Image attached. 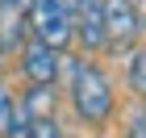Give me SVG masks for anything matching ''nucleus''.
Segmentation results:
<instances>
[{
  "label": "nucleus",
  "mask_w": 146,
  "mask_h": 138,
  "mask_svg": "<svg viewBox=\"0 0 146 138\" xmlns=\"http://www.w3.org/2000/svg\"><path fill=\"white\" fill-rule=\"evenodd\" d=\"M71 101H75V113L92 126L109 121L113 113V92H109V80H104L100 67H92L84 59L71 63Z\"/></svg>",
  "instance_id": "nucleus-1"
},
{
  "label": "nucleus",
  "mask_w": 146,
  "mask_h": 138,
  "mask_svg": "<svg viewBox=\"0 0 146 138\" xmlns=\"http://www.w3.org/2000/svg\"><path fill=\"white\" fill-rule=\"evenodd\" d=\"M29 29H34V38L42 46H50V50H63V46L75 38V29H71V13L58 9L54 0H29Z\"/></svg>",
  "instance_id": "nucleus-2"
},
{
  "label": "nucleus",
  "mask_w": 146,
  "mask_h": 138,
  "mask_svg": "<svg viewBox=\"0 0 146 138\" xmlns=\"http://www.w3.org/2000/svg\"><path fill=\"white\" fill-rule=\"evenodd\" d=\"M138 34L142 29H138L134 0H104V42L117 46V50H129Z\"/></svg>",
  "instance_id": "nucleus-3"
},
{
  "label": "nucleus",
  "mask_w": 146,
  "mask_h": 138,
  "mask_svg": "<svg viewBox=\"0 0 146 138\" xmlns=\"http://www.w3.org/2000/svg\"><path fill=\"white\" fill-rule=\"evenodd\" d=\"M71 29L84 38V46H104V0H79L75 17H71Z\"/></svg>",
  "instance_id": "nucleus-4"
},
{
  "label": "nucleus",
  "mask_w": 146,
  "mask_h": 138,
  "mask_svg": "<svg viewBox=\"0 0 146 138\" xmlns=\"http://www.w3.org/2000/svg\"><path fill=\"white\" fill-rule=\"evenodd\" d=\"M21 67H25V75H29V84H54V75H58V50H50V46H42V42H29Z\"/></svg>",
  "instance_id": "nucleus-5"
},
{
  "label": "nucleus",
  "mask_w": 146,
  "mask_h": 138,
  "mask_svg": "<svg viewBox=\"0 0 146 138\" xmlns=\"http://www.w3.org/2000/svg\"><path fill=\"white\" fill-rule=\"evenodd\" d=\"M54 84H29V92H25V101L17 105L29 121H42V117H54Z\"/></svg>",
  "instance_id": "nucleus-6"
},
{
  "label": "nucleus",
  "mask_w": 146,
  "mask_h": 138,
  "mask_svg": "<svg viewBox=\"0 0 146 138\" xmlns=\"http://www.w3.org/2000/svg\"><path fill=\"white\" fill-rule=\"evenodd\" d=\"M21 34H25V21H21V17H17V13H0V46L13 50V46L21 42Z\"/></svg>",
  "instance_id": "nucleus-7"
},
{
  "label": "nucleus",
  "mask_w": 146,
  "mask_h": 138,
  "mask_svg": "<svg viewBox=\"0 0 146 138\" xmlns=\"http://www.w3.org/2000/svg\"><path fill=\"white\" fill-rule=\"evenodd\" d=\"M129 88L138 96H146V46H138L129 55Z\"/></svg>",
  "instance_id": "nucleus-8"
},
{
  "label": "nucleus",
  "mask_w": 146,
  "mask_h": 138,
  "mask_svg": "<svg viewBox=\"0 0 146 138\" xmlns=\"http://www.w3.org/2000/svg\"><path fill=\"white\" fill-rule=\"evenodd\" d=\"M13 113H17V105H13V92H9V84L0 80V134H9Z\"/></svg>",
  "instance_id": "nucleus-9"
},
{
  "label": "nucleus",
  "mask_w": 146,
  "mask_h": 138,
  "mask_svg": "<svg viewBox=\"0 0 146 138\" xmlns=\"http://www.w3.org/2000/svg\"><path fill=\"white\" fill-rule=\"evenodd\" d=\"M25 138H63V134H58V121H54V117H42V121H29Z\"/></svg>",
  "instance_id": "nucleus-10"
},
{
  "label": "nucleus",
  "mask_w": 146,
  "mask_h": 138,
  "mask_svg": "<svg viewBox=\"0 0 146 138\" xmlns=\"http://www.w3.org/2000/svg\"><path fill=\"white\" fill-rule=\"evenodd\" d=\"M129 138H146V109H138L129 117Z\"/></svg>",
  "instance_id": "nucleus-11"
},
{
  "label": "nucleus",
  "mask_w": 146,
  "mask_h": 138,
  "mask_svg": "<svg viewBox=\"0 0 146 138\" xmlns=\"http://www.w3.org/2000/svg\"><path fill=\"white\" fill-rule=\"evenodd\" d=\"M21 4H25V0H0V13H17Z\"/></svg>",
  "instance_id": "nucleus-12"
},
{
  "label": "nucleus",
  "mask_w": 146,
  "mask_h": 138,
  "mask_svg": "<svg viewBox=\"0 0 146 138\" xmlns=\"http://www.w3.org/2000/svg\"><path fill=\"white\" fill-rule=\"evenodd\" d=\"M134 13H138V29H146V0H142V9L134 4Z\"/></svg>",
  "instance_id": "nucleus-13"
},
{
  "label": "nucleus",
  "mask_w": 146,
  "mask_h": 138,
  "mask_svg": "<svg viewBox=\"0 0 146 138\" xmlns=\"http://www.w3.org/2000/svg\"><path fill=\"white\" fill-rule=\"evenodd\" d=\"M54 4H58V9H67V13H75V4H79V0H54Z\"/></svg>",
  "instance_id": "nucleus-14"
}]
</instances>
